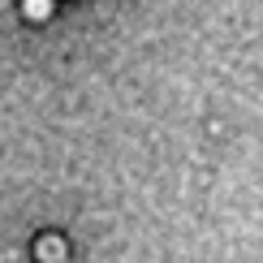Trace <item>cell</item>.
Returning <instances> with one entry per match:
<instances>
[{
    "instance_id": "1",
    "label": "cell",
    "mask_w": 263,
    "mask_h": 263,
    "mask_svg": "<svg viewBox=\"0 0 263 263\" xmlns=\"http://www.w3.org/2000/svg\"><path fill=\"white\" fill-rule=\"evenodd\" d=\"M26 9H30V13H35V17H39V13H48V0H30V5H26Z\"/></svg>"
}]
</instances>
